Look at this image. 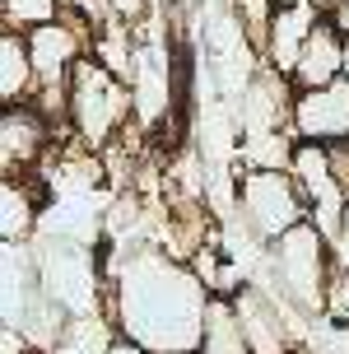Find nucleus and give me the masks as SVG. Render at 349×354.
<instances>
[{
	"instance_id": "ddd939ff",
	"label": "nucleus",
	"mask_w": 349,
	"mask_h": 354,
	"mask_svg": "<svg viewBox=\"0 0 349 354\" xmlns=\"http://www.w3.org/2000/svg\"><path fill=\"white\" fill-rule=\"evenodd\" d=\"M47 219V196L33 177H5L0 182V238L5 243H33Z\"/></svg>"
},
{
	"instance_id": "20e7f679",
	"label": "nucleus",
	"mask_w": 349,
	"mask_h": 354,
	"mask_svg": "<svg viewBox=\"0 0 349 354\" xmlns=\"http://www.w3.org/2000/svg\"><path fill=\"white\" fill-rule=\"evenodd\" d=\"M135 122V98L117 71H107L98 56L88 52L75 75H70V136L88 149H112Z\"/></svg>"
},
{
	"instance_id": "393cba45",
	"label": "nucleus",
	"mask_w": 349,
	"mask_h": 354,
	"mask_svg": "<svg viewBox=\"0 0 349 354\" xmlns=\"http://www.w3.org/2000/svg\"><path fill=\"white\" fill-rule=\"evenodd\" d=\"M107 354H149V350H144V345H135L131 336H117V345H112Z\"/></svg>"
},
{
	"instance_id": "7ed1b4c3",
	"label": "nucleus",
	"mask_w": 349,
	"mask_h": 354,
	"mask_svg": "<svg viewBox=\"0 0 349 354\" xmlns=\"http://www.w3.org/2000/svg\"><path fill=\"white\" fill-rule=\"evenodd\" d=\"M33 252H37V270H42V294L56 308H66L70 317L107 313L112 280H107V266L93 257V243L66 238V233H37Z\"/></svg>"
},
{
	"instance_id": "a878e982",
	"label": "nucleus",
	"mask_w": 349,
	"mask_h": 354,
	"mask_svg": "<svg viewBox=\"0 0 349 354\" xmlns=\"http://www.w3.org/2000/svg\"><path fill=\"white\" fill-rule=\"evenodd\" d=\"M331 19H335V28L349 37V0H340V5H335V15H331Z\"/></svg>"
},
{
	"instance_id": "6ab92c4d",
	"label": "nucleus",
	"mask_w": 349,
	"mask_h": 354,
	"mask_svg": "<svg viewBox=\"0 0 349 354\" xmlns=\"http://www.w3.org/2000/svg\"><path fill=\"white\" fill-rule=\"evenodd\" d=\"M61 10H66V0H0V24L28 33V28H37V24L61 19Z\"/></svg>"
},
{
	"instance_id": "cd10ccee",
	"label": "nucleus",
	"mask_w": 349,
	"mask_h": 354,
	"mask_svg": "<svg viewBox=\"0 0 349 354\" xmlns=\"http://www.w3.org/2000/svg\"><path fill=\"white\" fill-rule=\"evenodd\" d=\"M279 5H294V0H279Z\"/></svg>"
},
{
	"instance_id": "6e6552de",
	"label": "nucleus",
	"mask_w": 349,
	"mask_h": 354,
	"mask_svg": "<svg viewBox=\"0 0 349 354\" xmlns=\"http://www.w3.org/2000/svg\"><path fill=\"white\" fill-rule=\"evenodd\" d=\"M56 149V122L33 103H19L0 112V173L5 177H33L42 159Z\"/></svg>"
},
{
	"instance_id": "4468645a",
	"label": "nucleus",
	"mask_w": 349,
	"mask_h": 354,
	"mask_svg": "<svg viewBox=\"0 0 349 354\" xmlns=\"http://www.w3.org/2000/svg\"><path fill=\"white\" fill-rule=\"evenodd\" d=\"M317 24H321V10H317V5H308V0L279 5L275 28H270V42H265V52H261L265 66L294 80V66H298V56H303V47H308V37H312Z\"/></svg>"
},
{
	"instance_id": "f8f14e48",
	"label": "nucleus",
	"mask_w": 349,
	"mask_h": 354,
	"mask_svg": "<svg viewBox=\"0 0 349 354\" xmlns=\"http://www.w3.org/2000/svg\"><path fill=\"white\" fill-rule=\"evenodd\" d=\"M335 80H345V33L335 28L331 15H321V24L312 28V37H308V47L294 66V84L303 93V88H326Z\"/></svg>"
},
{
	"instance_id": "412c9836",
	"label": "nucleus",
	"mask_w": 349,
	"mask_h": 354,
	"mask_svg": "<svg viewBox=\"0 0 349 354\" xmlns=\"http://www.w3.org/2000/svg\"><path fill=\"white\" fill-rule=\"evenodd\" d=\"M308 354H349V326L321 317V331L312 326V336H308Z\"/></svg>"
},
{
	"instance_id": "9b49d317",
	"label": "nucleus",
	"mask_w": 349,
	"mask_h": 354,
	"mask_svg": "<svg viewBox=\"0 0 349 354\" xmlns=\"http://www.w3.org/2000/svg\"><path fill=\"white\" fill-rule=\"evenodd\" d=\"M42 299L33 243H0V326H19Z\"/></svg>"
},
{
	"instance_id": "2eb2a0df",
	"label": "nucleus",
	"mask_w": 349,
	"mask_h": 354,
	"mask_svg": "<svg viewBox=\"0 0 349 354\" xmlns=\"http://www.w3.org/2000/svg\"><path fill=\"white\" fill-rule=\"evenodd\" d=\"M37 98V66L28 52V33L0 28V103L19 107Z\"/></svg>"
},
{
	"instance_id": "f03ea898",
	"label": "nucleus",
	"mask_w": 349,
	"mask_h": 354,
	"mask_svg": "<svg viewBox=\"0 0 349 354\" xmlns=\"http://www.w3.org/2000/svg\"><path fill=\"white\" fill-rule=\"evenodd\" d=\"M335 266H340L335 261V243L308 219V224L289 229L284 238H275L265 248V266L256 275V284L275 289L279 299H289L303 317L321 322L326 317V289H331Z\"/></svg>"
},
{
	"instance_id": "5701e85b",
	"label": "nucleus",
	"mask_w": 349,
	"mask_h": 354,
	"mask_svg": "<svg viewBox=\"0 0 349 354\" xmlns=\"http://www.w3.org/2000/svg\"><path fill=\"white\" fill-rule=\"evenodd\" d=\"M112 5V15L126 19V24H140V19L149 15V0H107Z\"/></svg>"
},
{
	"instance_id": "0eeeda50",
	"label": "nucleus",
	"mask_w": 349,
	"mask_h": 354,
	"mask_svg": "<svg viewBox=\"0 0 349 354\" xmlns=\"http://www.w3.org/2000/svg\"><path fill=\"white\" fill-rule=\"evenodd\" d=\"M294 98L298 84L289 75L261 66L256 80L233 98V122H238V136H270V131H294Z\"/></svg>"
},
{
	"instance_id": "1a4fd4ad",
	"label": "nucleus",
	"mask_w": 349,
	"mask_h": 354,
	"mask_svg": "<svg viewBox=\"0 0 349 354\" xmlns=\"http://www.w3.org/2000/svg\"><path fill=\"white\" fill-rule=\"evenodd\" d=\"M131 98H135V126L140 131H158V126L173 117L177 84H173L168 52H163L158 42H140L135 75H131Z\"/></svg>"
},
{
	"instance_id": "4be33fe9",
	"label": "nucleus",
	"mask_w": 349,
	"mask_h": 354,
	"mask_svg": "<svg viewBox=\"0 0 349 354\" xmlns=\"http://www.w3.org/2000/svg\"><path fill=\"white\" fill-rule=\"evenodd\" d=\"M326 317L340 322V326H349V270L345 266H335V275H331V289H326Z\"/></svg>"
},
{
	"instance_id": "b1692460",
	"label": "nucleus",
	"mask_w": 349,
	"mask_h": 354,
	"mask_svg": "<svg viewBox=\"0 0 349 354\" xmlns=\"http://www.w3.org/2000/svg\"><path fill=\"white\" fill-rule=\"evenodd\" d=\"M331 149V168H335V177H340V187L349 192V140H335V145H326Z\"/></svg>"
},
{
	"instance_id": "9d476101",
	"label": "nucleus",
	"mask_w": 349,
	"mask_h": 354,
	"mask_svg": "<svg viewBox=\"0 0 349 354\" xmlns=\"http://www.w3.org/2000/svg\"><path fill=\"white\" fill-rule=\"evenodd\" d=\"M294 136L317 145L349 140V80L326 88H303L294 98Z\"/></svg>"
},
{
	"instance_id": "bb28decb",
	"label": "nucleus",
	"mask_w": 349,
	"mask_h": 354,
	"mask_svg": "<svg viewBox=\"0 0 349 354\" xmlns=\"http://www.w3.org/2000/svg\"><path fill=\"white\" fill-rule=\"evenodd\" d=\"M345 80H349V37H345Z\"/></svg>"
},
{
	"instance_id": "f3484780",
	"label": "nucleus",
	"mask_w": 349,
	"mask_h": 354,
	"mask_svg": "<svg viewBox=\"0 0 349 354\" xmlns=\"http://www.w3.org/2000/svg\"><path fill=\"white\" fill-rule=\"evenodd\" d=\"M117 322L112 313H88V317H70L61 340L52 345V354H107L117 345Z\"/></svg>"
},
{
	"instance_id": "dca6fc26",
	"label": "nucleus",
	"mask_w": 349,
	"mask_h": 354,
	"mask_svg": "<svg viewBox=\"0 0 349 354\" xmlns=\"http://www.w3.org/2000/svg\"><path fill=\"white\" fill-rule=\"evenodd\" d=\"M200 354H252L243 313L228 294H209L205 326H200Z\"/></svg>"
},
{
	"instance_id": "423d86ee",
	"label": "nucleus",
	"mask_w": 349,
	"mask_h": 354,
	"mask_svg": "<svg viewBox=\"0 0 349 354\" xmlns=\"http://www.w3.org/2000/svg\"><path fill=\"white\" fill-rule=\"evenodd\" d=\"M289 173L298 177V187H303V196H308L312 224L335 243L340 229H345L349 192L340 187V177H335V168H331V149H326V145H317V140H298Z\"/></svg>"
},
{
	"instance_id": "aec40b11",
	"label": "nucleus",
	"mask_w": 349,
	"mask_h": 354,
	"mask_svg": "<svg viewBox=\"0 0 349 354\" xmlns=\"http://www.w3.org/2000/svg\"><path fill=\"white\" fill-rule=\"evenodd\" d=\"M233 10H238V24H243L247 42L256 52H265L270 28H275V15H279V0H233Z\"/></svg>"
},
{
	"instance_id": "f257e3e1",
	"label": "nucleus",
	"mask_w": 349,
	"mask_h": 354,
	"mask_svg": "<svg viewBox=\"0 0 349 354\" xmlns=\"http://www.w3.org/2000/svg\"><path fill=\"white\" fill-rule=\"evenodd\" d=\"M107 313L122 336L149 354H200L209 284L196 275L191 261L168 257L158 243H126L107 261Z\"/></svg>"
},
{
	"instance_id": "a211bd4d",
	"label": "nucleus",
	"mask_w": 349,
	"mask_h": 354,
	"mask_svg": "<svg viewBox=\"0 0 349 354\" xmlns=\"http://www.w3.org/2000/svg\"><path fill=\"white\" fill-rule=\"evenodd\" d=\"M294 149H298L294 131H270V136H247L238 145V159H243V168H289Z\"/></svg>"
},
{
	"instance_id": "39448f33",
	"label": "nucleus",
	"mask_w": 349,
	"mask_h": 354,
	"mask_svg": "<svg viewBox=\"0 0 349 354\" xmlns=\"http://www.w3.org/2000/svg\"><path fill=\"white\" fill-rule=\"evenodd\" d=\"M233 210L261 243H275L289 229L312 219L308 196H303V187H298V177L289 168H243Z\"/></svg>"
}]
</instances>
